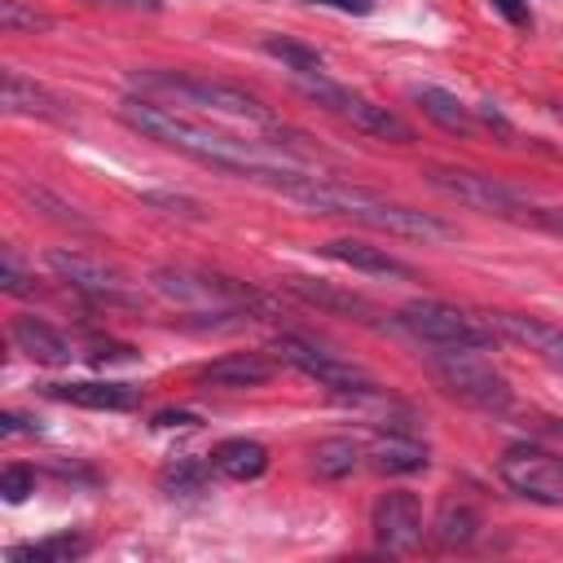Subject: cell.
<instances>
[{"instance_id": "6da1fadb", "label": "cell", "mask_w": 563, "mask_h": 563, "mask_svg": "<svg viewBox=\"0 0 563 563\" xmlns=\"http://www.w3.org/2000/svg\"><path fill=\"white\" fill-rule=\"evenodd\" d=\"M119 119L167 145V150H180L216 172H229V176H242V180H260V185H273V189H290L295 180L312 176V158L295 145V141H282V145H268V141H242V136H229V132H216L207 123H194L185 114H176L172 106L163 101H150V97H136L128 92L119 101Z\"/></svg>"}, {"instance_id": "7a4b0ae2", "label": "cell", "mask_w": 563, "mask_h": 563, "mask_svg": "<svg viewBox=\"0 0 563 563\" xmlns=\"http://www.w3.org/2000/svg\"><path fill=\"white\" fill-rule=\"evenodd\" d=\"M286 198H295L299 207L308 211H321V216H343V220H356L365 229H378V233H396V238H413V242H444L453 238L457 229L435 220L431 211H413L405 202H391L374 189H361V185H343V180H330V176H303L295 180L290 189H282Z\"/></svg>"}, {"instance_id": "3957f363", "label": "cell", "mask_w": 563, "mask_h": 563, "mask_svg": "<svg viewBox=\"0 0 563 563\" xmlns=\"http://www.w3.org/2000/svg\"><path fill=\"white\" fill-rule=\"evenodd\" d=\"M136 97L150 101H172L198 114L233 119V123H255V128H277V114L246 88L224 84V79H202V75H176V70H132L128 75Z\"/></svg>"}, {"instance_id": "277c9868", "label": "cell", "mask_w": 563, "mask_h": 563, "mask_svg": "<svg viewBox=\"0 0 563 563\" xmlns=\"http://www.w3.org/2000/svg\"><path fill=\"white\" fill-rule=\"evenodd\" d=\"M150 286H154V295H163L180 308H194V312H216V317L268 312V299L255 286L211 273V268H194V264H163L150 273Z\"/></svg>"}, {"instance_id": "5b68a950", "label": "cell", "mask_w": 563, "mask_h": 563, "mask_svg": "<svg viewBox=\"0 0 563 563\" xmlns=\"http://www.w3.org/2000/svg\"><path fill=\"white\" fill-rule=\"evenodd\" d=\"M427 369L431 378L462 405L479 409V413H501L510 409V383L501 369H493V361L475 356L471 347H431L427 356Z\"/></svg>"}, {"instance_id": "8992f818", "label": "cell", "mask_w": 563, "mask_h": 563, "mask_svg": "<svg viewBox=\"0 0 563 563\" xmlns=\"http://www.w3.org/2000/svg\"><path fill=\"white\" fill-rule=\"evenodd\" d=\"M396 325L427 347H471V352L497 347V330L488 325V317H471L444 299H409L396 312Z\"/></svg>"}, {"instance_id": "52a82bcc", "label": "cell", "mask_w": 563, "mask_h": 563, "mask_svg": "<svg viewBox=\"0 0 563 563\" xmlns=\"http://www.w3.org/2000/svg\"><path fill=\"white\" fill-rule=\"evenodd\" d=\"M299 92L308 97V101H317L321 110H334V114H343L347 123H356L361 132H369V136H378V141H396V145H409L413 141V128L396 114V110H387V106H374V101H365V97H356V92H347V88H339V84H330L325 75H299Z\"/></svg>"}, {"instance_id": "ba28073f", "label": "cell", "mask_w": 563, "mask_h": 563, "mask_svg": "<svg viewBox=\"0 0 563 563\" xmlns=\"http://www.w3.org/2000/svg\"><path fill=\"white\" fill-rule=\"evenodd\" d=\"M422 176H427V185L435 194H444V198H453V202H462L471 211L501 216V220H510V216H537L523 194H515L510 185H501L493 176H479V172H466V167H427Z\"/></svg>"}, {"instance_id": "9c48e42d", "label": "cell", "mask_w": 563, "mask_h": 563, "mask_svg": "<svg viewBox=\"0 0 563 563\" xmlns=\"http://www.w3.org/2000/svg\"><path fill=\"white\" fill-rule=\"evenodd\" d=\"M497 475L510 493L537 506H563V462L537 444H510L497 457Z\"/></svg>"}, {"instance_id": "30bf717a", "label": "cell", "mask_w": 563, "mask_h": 563, "mask_svg": "<svg viewBox=\"0 0 563 563\" xmlns=\"http://www.w3.org/2000/svg\"><path fill=\"white\" fill-rule=\"evenodd\" d=\"M268 352H273L277 361H286V365H295L299 374L317 378V383L330 387V391H361V387H374V378H369L361 365H352V361L325 352L321 343H312V339H303V334H277Z\"/></svg>"}, {"instance_id": "8fae6325", "label": "cell", "mask_w": 563, "mask_h": 563, "mask_svg": "<svg viewBox=\"0 0 563 563\" xmlns=\"http://www.w3.org/2000/svg\"><path fill=\"white\" fill-rule=\"evenodd\" d=\"M44 260H48V268H53L70 290H79V295H88V299H97V303H119V308L132 303V290H128L123 273L110 268L106 260H92V255L66 251V246H53Z\"/></svg>"}, {"instance_id": "7c38bea8", "label": "cell", "mask_w": 563, "mask_h": 563, "mask_svg": "<svg viewBox=\"0 0 563 563\" xmlns=\"http://www.w3.org/2000/svg\"><path fill=\"white\" fill-rule=\"evenodd\" d=\"M334 405L347 409V413H356L365 427L387 431V435H413L418 431V413L405 400L387 396L378 383L374 387H361V391H334Z\"/></svg>"}, {"instance_id": "4fadbf2b", "label": "cell", "mask_w": 563, "mask_h": 563, "mask_svg": "<svg viewBox=\"0 0 563 563\" xmlns=\"http://www.w3.org/2000/svg\"><path fill=\"white\" fill-rule=\"evenodd\" d=\"M369 528H374V541L383 550H409L418 545L422 537V510H418V497L396 488V493H383L369 510Z\"/></svg>"}, {"instance_id": "5bb4252c", "label": "cell", "mask_w": 563, "mask_h": 563, "mask_svg": "<svg viewBox=\"0 0 563 563\" xmlns=\"http://www.w3.org/2000/svg\"><path fill=\"white\" fill-rule=\"evenodd\" d=\"M488 325H493L501 339H510V343L537 352L541 361L563 365V330H559V325L537 321V317H523V312H488Z\"/></svg>"}, {"instance_id": "9a60e30c", "label": "cell", "mask_w": 563, "mask_h": 563, "mask_svg": "<svg viewBox=\"0 0 563 563\" xmlns=\"http://www.w3.org/2000/svg\"><path fill=\"white\" fill-rule=\"evenodd\" d=\"M0 106L9 114H35V119H48V123H70V110L62 97H53L44 84L18 75V70H4L0 75Z\"/></svg>"}, {"instance_id": "2e32d148", "label": "cell", "mask_w": 563, "mask_h": 563, "mask_svg": "<svg viewBox=\"0 0 563 563\" xmlns=\"http://www.w3.org/2000/svg\"><path fill=\"white\" fill-rule=\"evenodd\" d=\"M282 286H286L295 299H303V303H312V308H321V312L352 317V321H365V325L378 321V308H374L369 299H361V295H352V290H339V286H330V282H317V277H286Z\"/></svg>"}, {"instance_id": "e0dca14e", "label": "cell", "mask_w": 563, "mask_h": 563, "mask_svg": "<svg viewBox=\"0 0 563 563\" xmlns=\"http://www.w3.org/2000/svg\"><path fill=\"white\" fill-rule=\"evenodd\" d=\"M9 339H13L18 352H26V356L40 361V365H66V361L75 356V347L66 343V334L53 330L44 317H31V312L9 321Z\"/></svg>"}, {"instance_id": "ac0fdd59", "label": "cell", "mask_w": 563, "mask_h": 563, "mask_svg": "<svg viewBox=\"0 0 563 563\" xmlns=\"http://www.w3.org/2000/svg\"><path fill=\"white\" fill-rule=\"evenodd\" d=\"M44 391L53 400H66L79 409H106V413H123L141 405V387H128V383H48Z\"/></svg>"}, {"instance_id": "d6986e66", "label": "cell", "mask_w": 563, "mask_h": 563, "mask_svg": "<svg viewBox=\"0 0 563 563\" xmlns=\"http://www.w3.org/2000/svg\"><path fill=\"white\" fill-rule=\"evenodd\" d=\"M198 378L211 387H260L273 378V361L264 352H229L220 361H207Z\"/></svg>"}, {"instance_id": "ffe728a7", "label": "cell", "mask_w": 563, "mask_h": 563, "mask_svg": "<svg viewBox=\"0 0 563 563\" xmlns=\"http://www.w3.org/2000/svg\"><path fill=\"white\" fill-rule=\"evenodd\" d=\"M321 255L347 264V268H361V273H374V277H413V268L396 255H387L383 246H365V242H352V238H334L321 246Z\"/></svg>"}, {"instance_id": "44dd1931", "label": "cell", "mask_w": 563, "mask_h": 563, "mask_svg": "<svg viewBox=\"0 0 563 563\" xmlns=\"http://www.w3.org/2000/svg\"><path fill=\"white\" fill-rule=\"evenodd\" d=\"M211 466L229 479H260L268 471V449L260 440H246V435H233V440H220L211 449Z\"/></svg>"}, {"instance_id": "7402d4cb", "label": "cell", "mask_w": 563, "mask_h": 563, "mask_svg": "<svg viewBox=\"0 0 563 563\" xmlns=\"http://www.w3.org/2000/svg\"><path fill=\"white\" fill-rule=\"evenodd\" d=\"M409 97H413V106H418L431 123H440L444 132H457V136H471V132H475L471 110H466L453 92H444V88H435V84H418V88H409Z\"/></svg>"}, {"instance_id": "603a6c76", "label": "cell", "mask_w": 563, "mask_h": 563, "mask_svg": "<svg viewBox=\"0 0 563 563\" xmlns=\"http://www.w3.org/2000/svg\"><path fill=\"white\" fill-rule=\"evenodd\" d=\"M369 462L387 475H409V471H427V449L413 435H383L369 449Z\"/></svg>"}, {"instance_id": "cb8c5ba5", "label": "cell", "mask_w": 563, "mask_h": 563, "mask_svg": "<svg viewBox=\"0 0 563 563\" xmlns=\"http://www.w3.org/2000/svg\"><path fill=\"white\" fill-rule=\"evenodd\" d=\"M79 554H88V537L57 532V537H44V541H31V545H13L9 563H70Z\"/></svg>"}, {"instance_id": "d4e9b609", "label": "cell", "mask_w": 563, "mask_h": 563, "mask_svg": "<svg viewBox=\"0 0 563 563\" xmlns=\"http://www.w3.org/2000/svg\"><path fill=\"white\" fill-rule=\"evenodd\" d=\"M475 532H479V515H475L471 506H462V501L440 506V515H435V523H431V537H435V545H444V550L471 545Z\"/></svg>"}, {"instance_id": "484cf974", "label": "cell", "mask_w": 563, "mask_h": 563, "mask_svg": "<svg viewBox=\"0 0 563 563\" xmlns=\"http://www.w3.org/2000/svg\"><path fill=\"white\" fill-rule=\"evenodd\" d=\"M356 466H361L356 440L334 435V440H321V444L312 449V475H317V479H347Z\"/></svg>"}, {"instance_id": "4316f807", "label": "cell", "mask_w": 563, "mask_h": 563, "mask_svg": "<svg viewBox=\"0 0 563 563\" xmlns=\"http://www.w3.org/2000/svg\"><path fill=\"white\" fill-rule=\"evenodd\" d=\"M264 53H268V57H277V62H282V66H286L295 79H299V75H308V79H312V75H325V57H321L317 48L299 44V40L268 35V40H264Z\"/></svg>"}, {"instance_id": "83f0119b", "label": "cell", "mask_w": 563, "mask_h": 563, "mask_svg": "<svg viewBox=\"0 0 563 563\" xmlns=\"http://www.w3.org/2000/svg\"><path fill=\"white\" fill-rule=\"evenodd\" d=\"M207 466L202 462H194V457H180V462H172V466H163V475H158V484L167 488V493H202L207 488Z\"/></svg>"}, {"instance_id": "f1b7e54d", "label": "cell", "mask_w": 563, "mask_h": 563, "mask_svg": "<svg viewBox=\"0 0 563 563\" xmlns=\"http://www.w3.org/2000/svg\"><path fill=\"white\" fill-rule=\"evenodd\" d=\"M0 26L9 31V35H18V31H53V18L44 13V9H31V4H22V0H0Z\"/></svg>"}, {"instance_id": "f546056e", "label": "cell", "mask_w": 563, "mask_h": 563, "mask_svg": "<svg viewBox=\"0 0 563 563\" xmlns=\"http://www.w3.org/2000/svg\"><path fill=\"white\" fill-rule=\"evenodd\" d=\"M22 194H26V202H31V207H40L48 220H57V224H75V229H92V224L79 216V207H70L66 198L48 194L44 185H35V189H22Z\"/></svg>"}, {"instance_id": "4dcf8cb0", "label": "cell", "mask_w": 563, "mask_h": 563, "mask_svg": "<svg viewBox=\"0 0 563 563\" xmlns=\"http://www.w3.org/2000/svg\"><path fill=\"white\" fill-rule=\"evenodd\" d=\"M35 493V471L31 466H4L0 471V497L4 501H26Z\"/></svg>"}, {"instance_id": "1f68e13d", "label": "cell", "mask_w": 563, "mask_h": 563, "mask_svg": "<svg viewBox=\"0 0 563 563\" xmlns=\"http://www.w3.org/2000/svg\"><path fill=\"white\" fill-rule=\"evenodd\" d=\"M141 202H145V207H158V211H167V216H189V220H198V216H202V207H198L194 198H185V194L150 189V194H141Z\"/></svg>"}, {"instance_id": "d6a6232c", "label": "cell", "mask_w": 563, "mask_h": 563, "mask_svg": "<svg viewBox=\"0 0 563 563\" xmlns=\"http://www.w3.org/2000/svg\"><path fill=\"white\" fill-rule=\"evenodd\" d=\"M0 286H4L9 295H31V277H26V268L18 264V251H13V246H4V255H0Z\"/></svg>"}, {"instance_id": "836d02e7", "label": "cell", "mask_w": 563, "mask_h": 563, "mask_svg": "<svg viewBox=\"0 0 563 563\" xmlns=\"http://www.w3.org/2000/svg\"><path fill=\"white\" fill-rule=\"evenodd\" d=\"M88 356H92V365H110V361H136V352H132V347H123V343H97Z\"/></svg>"}, {"instance_id": "e575fe53", "label": "cell", "mask_w": 563, "mask_h": 563, "mask_svg": "<svg viewBox=\"0 0 563 563\" xmlns=\"http://www.w3.org/2000/svg\"><path fill=\"white\" fill-rule=\"evenodd\" d=\"M154 427L158 431H172V427H185L189 431V427H198V418L185 413V409H163V413H154Z\"/></svg>"}, {"instance_id": "d590c367", "label": "cell", "mask_w": 563, "mask_h": 563, "mask_svg": "<svg viewBox=\"0 0 563 563\" xmlns=\"http://www.w3.org/2000/svg\"><path fill=\"white\" fill-rule=\"evenodd\" d=\"M0 431L4 435H18V431H35V422L22 418V413H0Z\"/></svg>"}, {"instance_id": "8d00e7d4", "label": "cell", "mask_w": 563, "mask_h": 563, "mask_svg": "<svg viewBox=\"0 0 563 563\" xmlns=\"http://www.w3.org/2000/svg\"><path fill=\"white\" fill-rule=\"evenodd\" d=\"M493 4H497L510 22H528V4H523V0H493Z\"/></svg>"}, {"instance_id": "74e56055", "label": "cell", "mask_w": 563, "mask_h": 563, "mask_svg": "<svg viewBox=\"0 0 563 563\" xmlns=\"http://www.w3.org/2000/svg\"><path fill=\"white\" fill-rule=\"evenodd\" d=\"M312 4H334L343 13H369V0H312Z\"/></svg>"}]
</instances>
